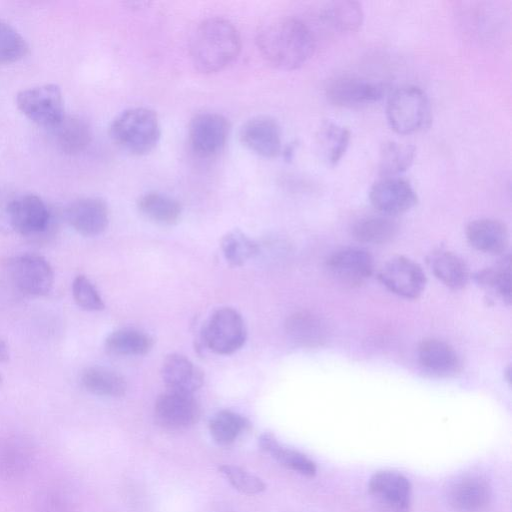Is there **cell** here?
Here are the masks:
<instances>
[{
    "label": "cell",
    "instance_id": "4316f807",
    "mask_svg": "<svg viewBox=\"0 0 512 512\" xmlns=\"http://www.w3.org/2000/svg\"><path fill=\"white\" fill-rule=\"evenodd\" d=\"M80 381L87 391L98 396L120 397L125 394L127 389L122 375L100 366L85 368L81 373Z\"/></svg>",
    "mask_w": 512,
    "mask_h": 512
},
{
    "label": "cell",
    "instance_id": "8fae6325",
    "mask_svg": "<svg viewBox=\"0 0 512 512\" xmlns=\"http://www.w3.org/2000/svg\"><path fill=\"white\" fill-rule=\"evenodd\" d=\"M378 278L389 291L406 299L418 298L427 281L421 266L405 256L389 259L381 267Z\"/></svg>",
    "mask_w": 512,
    "mask_h": 512
},
{
    "label": "cell",
    "instance_id": "9a60e30c",
    "mask_svg": "<svg viewBox=\"0 0 512 512\" xmlns=\"http://www.w3.org/2000/svg\"><path fill=\"white\" fill-rule=\"evenodd\" d=\"M199 406L193 394L167 390L159 395L154 406L157 424L170 431L192 426L199 418Z\"/></svg>",
    "mask_w": 512,
    "mask_h": 512
},
{
    "label": "cell",
    "instance_id": "836d02e7",
    "mask_svg": "<svg viewBox=\"0 0 512 512\" xmlns=\"http://www.w3.org/2000/svg\"><path fill=\"white\" fill-rule=\"evenodd\" d=\"M74 492L63 482L51 483L36 494L33 512H75Z\"/></svg>",
    "mask_w": 512,
    "mask_h": 512
},
{
    "label": "cell",
    "instance_id": "5bb4252c",
    "mask_svg": "<svg viewBox=\"0 0 512 512\" xmlns=\"http://www.w3.org/2000/svg\"><path fill=\"white\" fill-rule=\"evenodd\" d=\"M326 267L339 283L358 287L373 274L374 260L365 249L346 247L332 253L326 261Z\"/></svg>",
    "mask_w": 512,
    "mask_h": 512
},
{
    "label": "cell",
    "instance_id": "5b68a950",
    "mask_svg": "<svg viewBox=\"0 0 512 512\" xmlns=\"http://www.w3.org/2000/svg\"><path fill=\"white\" fill-rule=\"evenodd\" d=\"M16 104L27 118L45 127L53 128L65 116L62 91L53 83L21 90Z\"/></svg>",
    "mask_w": 512,
    "mask_h": 512
},
{
    "label": "cell",
    "instance_id": "7402d4cb",
    "mask_svg": "<svg viewBox=\"0 0 512 512\" xmlns=\"http://www.w3.org/2000/svg\"><path fill=\"white\" fill-rule=\"evenodd\" d=\"M161 376L167 390L188 394L199 389L204 380L201 369L180 354H170L164 359Z\"/></svg>",
    "mask_w": 512,
    "mask_h": 512
},
{
    "label": "cell",
    "instance_id": "52a82bcc",
    "mask_svg": "<svg viewBox=\"0 0 512 512\" xmlns=\"http://www.w3.org/2000/svg\"><path fill=\"white\" fill-rule=\"evenodd\" d=\"M202 338L206 346L217 354H231L242 347L246 328L241 315L224 307L216 310L203 327Z\"/></svg>",
    "mask_w": 512,
    "mask_h": 512
},
{
    "label": "cell",
    "instance_id": "7c38bea8",
    "mask_svg": "<svg viewBox=\"0 0 512 512\" xmlns=\"http://www.w3.org/2000/svg\"><path fill=\"white\" fill-rule=\"evenodd\" d=\"M37 455L32 439L21 433L0 434V479L17 480L32 468Z\"/></svg>",
    "mask_w": 512,
    "mask_h": 512
},
{
    "label": "cell",
    "instance_id": "4dcf8cb0",
    "mask_svg": "<svg viewBox=\"0 0 512 512\" xmlns=\"http://www.w3.org/2000/svg\"><path fill=\"white\" fill-rule=\"evenodd\" d=\"M351 133L344 126L332 121H324L317 133V142L325 161L335 166L345 154Z\"/></svg>",
    "mask_w": 512,
    "mask_h": 512
},
{
    "label": "cell",
    "instance_id": "3957f363",
    "mask_svg": "<svg viewBox=\"0 0 512 512\" xmlns=\"http://www.w3.org/2000/svg\"><path fill=\"white\" fill-rule=\"evenodd\" d=\"M109 134L122 150L141 156L156 147L161 135V126L154 111L145 107H134L121 112L113 119Z\"/></svg>",
    "mask_w": 512,
    "mask_h": 512
},
{
    "label": "cell",
    "instance_id": "30bf717a",
    "mask_svg": "<svg viewBox=\"0 0 512 512\" xmlns=\"http://www.w3.org/2000/svg\"><path fill=\"white\" fill-rule=\"evenodd\" d=\"M227 119L215 112L196 114L190 121L189 143L199 157L209 158L217 155L224 148L228 135Z\"/></svg>",
    "mask_w": 512,
    "mask_h": 512
},
{
    "label": "cell",
    "instance_id": "4fadbf2b",
    "mask_svg": "<svg viewBox=\"0 0 512 512\" xmlns=\"http://www.w3.org/2000/svg\"><path fill=\"white\" fill-rule=\"evenodd\" d=\"M373 207L385 216H396L412 209L418 201L417 194L404 178L383 177L375 182L369 192Z\"/></svg>",
    "mask_w": 512,
    "mask_h": 512
},
{
    "label": "cell",
    "instance_id": "d4e9b609",
    "mask_svg": "<svg viewBox=\"0 0 512 512\" xmlns=\"http://www.w3.org/2000/svg\"><path fill=\"white\" fill-rule=\"evenodd\" d=\"M258 442L261 449L283 467L309 478L316 475L317 465L311 458L296 449L282 445L273 434L263 433Z\"/></svg>",
    "mask_w": 512,
    "mask_h": 512
},
{
    "label": "cell",
    "instance_id": "603a6c76",
    "mask_svg": "<svg viewBox=\"0 0 512 512\" xmlns=\"http://www.w3.org/2000/svg\"><path fill=\"white\" fill-rule=\"evenodd\" d=\"M285 330L290 340L301 347H320L328 338V328L324 320L309 311L291 314L286 320Z\"/></svg>",
    "mask_w": 512,
    "mask_h": 512
},
{
    "label": "cell",
    "instance_id": "6da1fadb",
    "mask_svg": "<svg viewBox=\"0 0 512 512\" xmlns=\"http://www.w3.org/2000/svg\"><path fill=\"white\" fill-rule=\"evenodd\" d=\"M256 44L262 57L281 70H295L313 55L315 39L310 28L300 19L286 17L261 27Z\"/></svg>",
    "mask_w": 512,
    "mask_h": 512
},
{
    "label": "cell",
    "instance_id": "e575fe53",
    "mask_svg": "<svg viewBox=\"0 0 512 512\" xmlns=\"http://www.w3.org/2000/svg\"><path fill=\"white\" fill-rule=\"evenodd\" d=\"M415 147L395 141H386L381 145L379 173L383 177H393L406 171L414 161Z\"/></svg>",
    "mask_w": 512,
    "mask_h": 512
},
{
    "label": "cell",
    "instance_id": "1f68e13d",
    "mask_svg": "<svg viewBox=\"0 0 512 512\" xmlns=\"http://www.w3.org/2000/svg\"><path fill=\"white\" fill-rule=\"evenodd\" d=\"M397 230L398 225L392 217L377 215L356 221L352 227V234L361 243L383 244L389 242Z\"/></svg>",
    "mask_w": 512,
    "mask_h": 512
},
{
    "label": "cell",
    "instance_id": "484cf974",
    "mask_svg": "<svg viewBox=\"0 0 512 512\" xmlns=\"http://www.w3.org/2000/svg\"><path fill=\"white\" fill-rule=\"evenodd\" d=\"M428 263L435 277L450 289L460 290L467 285L469 269L457 254L438 250L430 255Z\"/></svg>",
    "mask_w": 512,
    "mask_h": 512
},
{
    "label": "cell",
    "instance_id": "60d3db41",
    "mask_svg": "<svg viewBox=\"0 0 512 512\" xmlns=\"http://www.w3.org/2000/svg\"><path fill=\"white\" fill-rule=\"evenodd\" d=\"M9 359V350L6 343L0 338V362H6Z\"/></svg>",
    "mask_w": 512,
    "mask_h": 512
},
{
    "label": "cell",
    "instance_id": "74e56055",
    "mask_svg": "<svg viewBox=\"0 0 512 512\" xmlns=\"http://www.w3.org/2000/svg\"><path fill=\"white\" fill-rule=\"evenodd\" d=\"M25 38L9 23L0 18V63L16 62L28 53Z\"/></svg>",
    "mask_w": 512,
    "mask_h": 512
},
{
    "label": "cell",
    "instance_id": "f546056e",
    "mask_svg": "<svg viewBox=\"0 0 512 512\" xmlns=\"http://www.w3.org/2000/svg\"><path fill=\"white\" fill-rule=\"evenodd\" d=\"M476 282L503 303H511V260L504 256L497 263L482 269L475 275Z\"/></svg>",
    "mask_w": 512,
    "mask_h": 512
},
{
    "label": "cell",
    "instance_id": "ffe728a7",
    "mask_svg": "<svg viewBox=\"0 0 512 512\" xmlns=\"http://www.w3.org/2000/svg\"><path fill=\"white\" fill-rule=\"evenodd\" d=\"M417 357L420 366L437 377H451L462 369V360L457 351L440 339H423L418 345Z\"/></svg>",
    "mask_w": 512,
    "mask_h": 512
},
{
    "label": "cell",
    "instance_id": "b9f144b4",
    "mask_svg": "<svg viewBox=\"0 0 512 512\" xmlns=\"http://www.w3.org/2000/svg\"><path fill=\"white\" fill-rule=\"evenodd\" d=\"M2 383V378H1V375H0V384Z\"/></svg>",
    "mask_w": 512,
    "mask_h": 512
},
{
    "label": "cell",
    "instance_id": "e0dca14e",
    "mask_svg": "<svg viewBox=\"0 0 512 512\" xmlns=\"http://www.w3.org/2000/svg\"><path fill=\"white\" fill-rule=\"evenodd\" d=\"M446 497L457 512H482L491 502L492 488L484 477L466 474L449 485Z\"/></svg>",
    "mask_w": 512,
    "mask_h": 512
},
{
    "label": "cell",
    "instance_id": "d6986e66",
    "mask_svg": "<svg viewBox=\"0 0 512 512\" xmlns=\"http://www.w3.org/2000/svg\"><path fill=\"white\" fill-rule=\"evenodd\" d=\"M65 216L69 225L84 236L101 234L109 222L108 206L99 197H81L72 201L66 208Z\"/></svg>",
    "mask_w": 512,
    "mask_h": 512
},
{
    "label": "cell",
    "instance_id": "8d00e7d4",
    "mask_svg": "<svg viewBox=\"0 0 512 512\" xmlns=\"http://www.w3.org/2000/svg\"><path fill=\"white\" fill-rule=\"evenodd\" d=\"M221 249L229 264L241 266L257 253L258 246L245 233L235 229L222 237Z\"/></svg>",
    "mask_w": 512,
    "mask_h": 512
},
{
    "label": "cell",
    "instance_id": "7a4b0ae2",
    "mask_svg": "<svg viewBox=\"0 0 512 512\" xmlns=\"http://www.w3.org/2000/svg\"><path fill=\"white\" fill-rule=\"evenodd\" d=\"M241 49V38L229 20L212 17L202 21L194 30L189 55L195 69L210 74L231 64Z\"/></svg>",
    "mask_w": 512,
    "mask_h": 512
},
{
    "label": "cell",
    "instance_id": "44dd1931",
    "mask_svg": "<svg viewBox=\"0 0 512 512\" xmlns=\"http://www.w3.org/2000/svg\"><path fill=\"white\" fill-rule=\"evenodd\" d=\"M466 238L476 250L499 255L509 244V231L500 220L481 218L471 221L466 227Z\"/></svg>",
    "mask_w": 512,
    "mask_h": 512
},
{
    "label": "cell",
    "instance_id": "ab89813d",
    "mask_svg": "<svg viewBox=\"0 0 512 512\" xmlns=\"http://www.w3.org/2000/svg\"><path fill=\"white\" fill-rule=\"evenodd\" d=\"M72 295L76 304L87 311L104 309V302L96 287L84 275L75 277L72 283Z\"/></svg>",
    "mask_w": 512,
    "mask_h": 512
},
{
    "label": "cell",
    "instance_id": "2e32d148",
    "mask_svg": "<svg viewBox=\"0 0 512 512\" xmlns=\"http://www.w3.org/2000/svg\"><path fill=\"white\" fill-rule=\"evenodd\" d=\"M11 228L21 235H33L44 231L50 213L45 202L35 194H24L14 198L6 209Z\"/></svg>",
    "mask_w": 512,
    "mask_h": 512
},
{
    "label": "cell",
    "instance_id": "ba28073f",
    "mask_svg": "<svg viewBox=\"0 0 512 512\" xmlns=\"http://www.w3.org/2000/svg\"><path fill=\"white\" fill-rule=\"evenodd\" d=\"M8 273L13 284L22 293L45 296L54 284V271L50 263L38 254H23L8 262Z\"/></svg>",
    "mask_w": 512,
    "mask_h": 512
},
{
    "label": "cell",
    "instance_id": "9c48e42d",
    "mask_svg": "<svg viewBox=\"0 0 512 512\" xmlns=\"http://www.w3.org/2000/svg\"><path fill=\"white\" fill-rule=\"evenodd\" d=\"M385 92V84L349 74L333 77L325 87V95L330 103L348 108L376 102Z\"/></svg>",
    "mask_w": 512,
    "mask_h": 512
},
{
    "label": "cell",
    "instance_id": "8992f818",
    "mask_svg": "<svg viewBox=\"0 0 512 512\" xmlns=\"http://www.w3.org/2000/svg\"><path fill=\"white\" fill-rule=\"evenodd\" d=\"M368 493L376 512H410L412 485L401 472H375L369 479Z\"/></svg>",
    "mask_w": 512,
    "mask_h": 512
},
{
    "label": "cell",
    "instance_id": "d590c367",
    "mask_svg": "<svg viewBox=\"0 0 512 512\" xmlns=\"http://www.w3.org/2000/svg\"><path fill=\"white\" fill-rule=\"evenodd\" d=\"M249 427V422L240 414L221 410L209 422V431L219 445H230Z\"/></svg>",
    "mask_w": 512,
    "mask_h": 512
},
{
    "label": "cell",
    "instance_id": "f1b7e54d",
    "mask_svg": "<svg viewBox=\"0 0 512 512\" xmlns=\"http://www.w3.org/2000/svg\"><path fill=\"white\" fill-rule=\"evenodd\" d=\"M137 207L145 217L163 225L177 223L182 212L181 205L176 199L155 191L141 195Z\"/></svg>",
    "mask_w": 512,
    "mask_h": 512
},
{
    "label": "cell",
    "instance_id": "cb8c5ba5",
    "mask_svg": "<svg viewBox=\"0 0 512 512\" xmlns=\"http://www.w3.org/2000/svg\"><path fill=\"white\" fill-rule=\"evenodd\" d=\"M53 135L58 148L69 155L84 151L92 139L90 125L85 119L76 115H65L53 127Z\"/></svg>",
    "mask_w": 512,
    "mask_h": 512
},
{
    "label": "cell",
    "instance_id": "f35d334b",
    "mask_svg": "<svg viewBox=\"0 0 512 512\" xmlns=\"http://www.w3.org/2000/svg\"><path fill=\"white\" fill-rule=\"evenodd\" d=\"M219 472L229 481V483L239 492L253 495L265 490L266 485L256 475L235 465H221Z\"/></svg>",
    "mask_w": 512,
    "mask_h": 512
},
{
    "label": "cell",
    "instance_id": "d6a6232c",
    "mask_svg": "<svg viewBox=\"0 0 512 512\" xmlns=\"http://www.w3.org/2000/svg\"><path fill=\"white\" fill-rule=\"evenodd\" d=\"M152 338L146 333L132 329H118L105 339V349L115 355H143L150 351Z\"/></svg>",
    "mask_w": 512,
    "mask_h": 512
},
{
    "label": "cell",
    "instance_id": "83f0119b",
    "mask_svg": "<svg viewBox=\"0 0 512 512\" xmlns=\"http://www.w3.org/2000/svg\"><path fill=\"white\" fill-rule=\"evenodd\" d=\"M321 19L340 32L357 31L364 20L361 3L352 0L329 2L321 11Z\"/></svg>",
    "mask_w": 512,
    "mask_h": 512
},
{
    "label": "cell",
    "instance_id": "ac0fdd59",
    "mask_svg": "<svg viewBox=\"0 0 512 512\" xmlns=\"http://www.w3.org/2000/svg\"><path fill=\"white\" fill-rule=\"evenodd\" d=\"M239 136L241 142L259 156L274 158L282 151L280 126L268 116H257L246 121Z\"/></svg>",
    "mask_w": 512,
    "mask_h": 512
},
{
    "label": "cell",
    "instance_id": "277c9868",
    "mask_svg": "<svg viewBox=\"0 0 512 512\" xmlns=\"http://www.w3.org/2000/svg\"><path fill=\"white\" fill-rule=\"evenodd\" d=\"M387 121L392 130L407 135L422 130L430 121V104L426 93L417 86L398 88L386 106Z\"/></svg>",
    "mask_w": 512,
    "mask_h": 512
}]
</instances>
